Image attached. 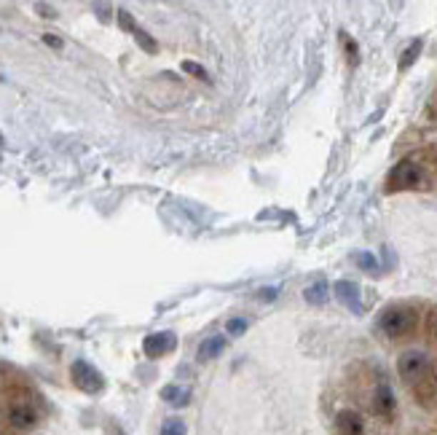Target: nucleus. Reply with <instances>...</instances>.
I'll return each instance as SVG.
<instances>
[{"label": "nucleus", "instance_id": "16", "mask_svg": "<svg viewBox=\"0 0 437 435\" xmlns=\"http://www.w3.org/2000/svg\"><path fill=\"white\" fill-rule=\"evenodd\" d=\"M247 328H250V323H247V320H228V325H226L228 336H241Z\"/></svg>", "mask_w": 437, "mask_h": 435}, {"label": "nucleus", "instance_id": "2", "mask_svg": "<svg viewBox=\"0 0 437 435\" xmlns=\"http://www.w3.org/2000/svg\"><path fill=\"white\" fill-rule=\"evenodd\" d=\"M416 328V314L411 309H403V306H394V309H386L381 314V331L392 339H403V336L413 334Z\"/></svg>", "mask_w": 437, "mask_h": 435}, {"label": "nucleus", "instance_id": "4", "mask_svg": "<svg viewBox=\"0 0 437 435\" xmlns=\"http://www.w3.org/2000/svg\"><path fill=\"white\" fill-rule=\"evenodd\" d=\"M70 374H73V381H76L78 387L84 392H99L102 390V374H99L94 366H89L86 360H76L73 363V369H70Z\"/></svg>", "mask_w": 437, "mask_h": 435}, {"label": "nucleus", "instance_id": "12", "mask_svg": "<svg viewBox=\"0 0 437 435\" xmlns=\"http://www.w3.org/2000/svg\"><path fill=\"white\" fill-rule=\"evenodd\" d=\"M421 54V41H413V44L408 46V51L403 54V59H400V70H408V67L416 62V56Z\"/></svg>", "mask_w": 437, "mask_h": 435}, {"label": "nucleus", "instance_id": "1", "mask_svg": "<svg viewBox=\"0 0 437 435\" xmlns=\"http://www.w3.org/2000/svg\"><path fill=\"white\" fill-rule=\"evenodd\" d=\"M397 374H400V379H405L408 384H418V381H424L426 376H432L435 374V366H432V360L424 355V352H403V355L397 357Z\"/></svg>", "mask_w": 437, "mask_h": 435}, {"label": "nucleus", "instance_id": "11", "mask_svg": "<svg viewBox=\"0 0 437 435\" xmlns=\"http://www.w3.org/2000/svg\"><path fill=\"white\" fill-rule=\"evenodd\" d=\"M161 398H164L166 403H172V406H186L188 403V390H183V387H177V384H169V387H164L161 390Z\"/></svg>", "mask_w": 437, "mask_h": 435}, {"label": "nucleus", "instance_id": "8", "mask_svg": "<svg viewBox=\"0 0 437 435\" xmlns=\"http://www.w3.org/2000/svg\"><path fill=\"white\" fill-rule=\"evenodd\" d=\"M336 424H338L341 435H362L365 433V422H362V416L357 411H351V409L338 411Z\"/></svg>", "mask_w": 437, "mask_h": 435}, {"label": "nucleus", "instance_id": "5", "mask_svg": "<svg viewBox=\"0 0 437 435\" xmlns=\"http://www.w3.org/2000/svg\"><path fill=\"white\" fill-rule=\"evenodd\" d=\"M394 409H397V401H394L392 387L386 381H381L376 387V392H373V411L378 414V416H392Z\"/></svg>", "mask_w": 437, "mask_h": 435}, {"label": "nucleus", "instance_id": "15", "mask_svg": "<svg viewBox=\"0 0 437 435\" xmlns=\"http://www.w3.org/2000/svg\"><path fill=\"white\" fill-rule=\"evenodd\" d=\"M134 38H137V44H140L142 49H145V51H151V54H154V51H159V46H156V41H154V38H151V35H148V33H142V30H137V33H134Z\"/></svg>", "mask_w": 437, "mask_h": 435}, {"label": "nucleus", "instance_id": "17", "mask_svg": "<svg viewBox=\"0 0 437 435\" xmlns=\"http://www.w3.org/2000/svg\"><path fill=\"white\" fill-rule=\"evenodd\" d=\"M183 70L191 73V76H196V79H207V70L204 67H199L196 62H183Z\"/></svg>", "mask_w": 437, "mask_h": 435}, {"label": "nucleus", "instance_id": "20", "mask_svg": "<svg viewBox=\"0 0 437 435\" xmlns=\"http://www.w3.org/2000/svg\"><path fill=\"white\" fill-rule=\"evenodd\" d=\"M44 41H46L49 46H51V49H62V41H59L56 35H51V33H46V35H44Z\"/></svg>", "mask_w": 437, "mask_h": 435}, {"label": "nucleus", "instance_id": "3", "mask_svg": "<svg viewBox=\"0 0 437 435\" xmlns=\"http://www.w3.org/2000/svg\"><path fill=\"white\" fill-rule=\"evenodd\" d=\"M424 183V172L413 161H400L389 175V189H416Z\"/></svg>", "mask_w": 437, "mask_h": 435}, {"label": "nucleus", "instance_id": "13", "mask_svg": "<svg viewBox=\"0 0 437 435\" xmlns=\"http://www.w3.org/2000/svg\"><path fill=\"white\" fill-rule=\"evenodd\" d=\"M306 299L311 304H322L325 299H328V285H325V282H317V285H311V288L306 290Z\"/></svg>", "mask_w": 437, "mask_h": 435}, {"label": "nucleus", "instance_id": "21", "mask_svg": "<svg viewBox=\"0 0 437 435\" xmlns=\"http://www.w3.org/2000/svg\"><path fill=\"white\" fill-rule=\"evenodd\" d=\"M432 108L437 111V91H435V97H432Z\"/></svg>", "mask_w": 437, "mask_h": 435}, {"label": "nucleus", "instance_id": "10", "mask_svg": "<svg viewBox=\"0 0 437 435\" xmlns=\"http://www.w3.org/2000/svg\"><path fill=\"white\" fill-rule=\"evenodd\" d=\"M336 293H338L341 301L349 304L354 312L360 309V301H357V285H351V282H338V285H336Z\"/></svg>", "mask_w": 437, "mask_h": 435}, {"label": "nucleus", "instance_id": "9", "mask_svg": "<svg viewBox=\"0 0 437 435\" xmlns=\"http://www.w3.org/2000/svg\"><path fill=\"white\" fill-rule=\"evenodd\" d=\"M226 349V336H212L204 344L199 346V360H212Z\"/></svg>", "mask_w": 437, "mask_h": 435}, {"label": "nucleus", "instance_id": "18", "mask_svg": "<svg viewBox=\"0 0 437 435\" xmlns=\"http://www.w3.org/2000/svg\"><path fill=\"white\" fill-rule=\"evenodd\" d=\"M119 22L124 30H131V33H137V24H134V19L129 16V11H119Z\"/></svg>", "mask_w": 437, "mask_h": 435}, {"label": "nucleus", "instance_id": "19", "mask_svg": "<svg viewBox=\"0 0 437 435\" xmlns=\"http://www.w3.org/2000/svg\"><path fill=\"white\" fill-rule=\"evenodd\" d=\"M354 261H357V264H360L362 269H376V258L371 256V253H360V256H354Z\"/></svg>", "mask_w": 437, "mask_h": 435}, {"label": "nucleus", "instance_id": "7", "mask_svg": "<svg viewBox=\"0 0 437 435\" xmlns=\"http://www.w3.org/2000/svg\"><path fill=\"white\" fill-rule=\"evenodd\" d=\"M175 346V336L172 334H151L142 341V349L148 357H161L164 352H169Z\"/></svg>", "mask_w": 437, "mask_h": 435}, {"label": "nucleus", "instance_id": "14", "mask_svg": "<svg viewBox=\"0 0 437 435\" xmlns=\"http://www.w3.org/2000/svg\"><path fill=\"white\" fill-rule=\"evenodd\" d=\"M161 435H186V422L183 419H166L161 427Z\"/></svg>", "mask_w": 437, "mask_h": 435}, {"label": "nucleus", "instance_id": "6", "mask_svg": "<svg viewBox=\"0 0 437 435\" xmlns=\"http://www.w3.org/2000/svg\"><path fill=\"white\" fill-rule=\"evenodd\" d=\"M9 422H11V427H16V430H30V427H35V422H38V414H35L33 406H27V403H14L11 409H9Z\"/></svg>", "mask_w": 437, "mask_h": 435}, {"label": "nucleus", "instance_id": "22", "mask_svg": "<svg viewBox=\"0 0 437 435\" xmlns=\"http://www.w3.org/2000/svg\"><path fill=\"white\" fill-rule=\"evenodd\" d=\"M435 339H437V328H435Z\"/></svg>", "mask_w": 437, "mask_h": 435}]
</instances>
